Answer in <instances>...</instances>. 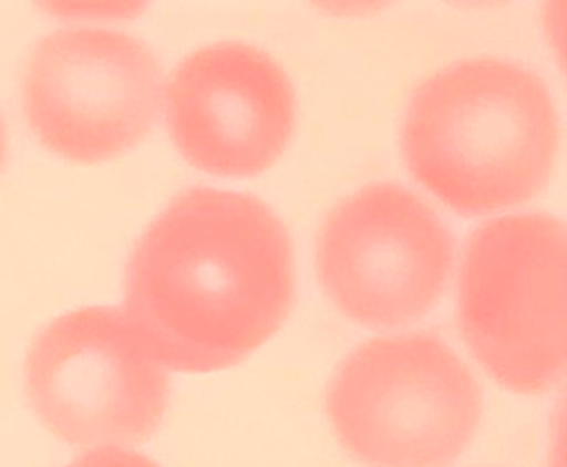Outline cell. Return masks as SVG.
<instances>
[{
	"instance_id": "6da1fadb",
	"label": "cell",
	"mask_w": 567,
	"mask_h": 467,
	"mask_svg": "<svg viewBox=\"0 0 567 467\" xmlns=\"http://www.w3.org/2000/svg\"><path fill=\"white\" fill-rule=\"evenodd\" d=\"M293 247L254 195L194 187L144 231L125 271V316L148 353L182 373L225 370L287 321Z\"/></svg>"
},
{
	"instance_id": "7a4b0ae2",
	"label": "cell",
	"mask_w": 567,
	"mask_h": 467,
	"mask_svg": "<svg viewBox=\"0 0 567 467\" xmlns=\"http://www.w3.org/2000/svg\"><path fill=\"white\" fill-rule=\"evenodd\" d=\"M557 141L543 79L501 59H470L427 79L403 125L411 174L464 215L536 197L549 180Z\"/></svg>"
},
{
	"instance_id": "3957f363",
	"label": "cell",
	"mask_w": 567,
	"mask_h": 467,
	"mask_svg": "<svg viewBox=\"0 0 567 467\" xmlns=\"http://www.w3.org/2000/svg\"><path fill=\"white\" fill-rule=\"evenodd\" d=\"M331 426L368 467H446L476 434L483 393L431 333L374 338L348 354L327 394Z\"/></svg>"
},
{
	"instance_id": "277c9868",
	"label": "cell",
	"mask_w": 567,
	"mask_h": 467,
	"mask_svg": "<svg viewBox=\"0 0 567 467\" xmlns=\"http://www.w3.org/2000/svg\"><path fill=\"white\" fill-rule=\"evenodd\" d=\"M566 227L546 214L506 215L467 241L457 320L471 353L506 390L544 394L566 374Z\"/></svg>"
},
{
	"instance_id": "5b68a950",
	"label": "cell",
	"mask_w": 567,
	"mask_h": 467,
	"mask_svg": "<svg viewBox=\"0 0 567 467\" xmlns=\"http://www.w3.org/2000/svg\"><path fill=\"white\" fill-rule=\"evenodd\" d=\"M32 407L75 446L147 443L164 419L171 384L117 308L89 307L52 321L25 361Z\"/></svg>"
},
{
	"instance_id": "8992f818",
	"label": "cell",
	"mask_w": 567,
	"mask_h": 467,
	"mask_svg": "<svg viewBox=\"0 0 567 467\" xmlns=\"http://www.w3.org/2000/svg\"><path fill=\"white\" fill-rule=\"evenodd\" d=\"M154 52L114 29L78 25L38 42L22 79L25 114L39 141L82 164L141 144L161 108Z\"/></svg>"
},
{
	"instance_id": "52a82bcc",
	"label": "cell",
	"mask_w": 567,
	"mask_h": 467,
	"mask_svg": "<svg viewBox=\"0 0 567 467\" xmlns=\"http://www.w3.org/2000/svg\"><path fill=\"white\" fill-rule=\"evenodd\" d=\"M454 240L413 191L374 184L344 198L321 225L317 271L350 320L396 326L436 304L453 268Z\"/></svg>"
},
{
	"instance_id": "ba28073f",
	"label": "cell",
	"mask_w": 567,
	"mask_h": 467,
	"mask_svg": "<svg viewBox=\"0 0 567 467\" xmlns=\"http://www.w3.org/2000/svg\"><path fill=\"white\" fill-rule=\"evenodd\" d=\"M167 122L175 145L194 167L251 177L287 148L295 127L293 85L254 45H205L168 79Z\"/></svg>"
},
{
	"instance_id": "9c48e42d",
	"label": "cell",
	"mask_w": 567,
	"mask_h": 467,
	"mask_svg": "<svg viewBox=\"0 0 567 467\" xmlns=\"http://www.w3.org/2000/svg\"><path fill=\"white\" fill-rule=\"evenodd\" d=\"M69 467H158L154 460L131 450H94L78 457Z\"/></svg>"
},
{
	"instance_id": "30bf717a",
	"label": "cell",
	"mask_w": 567,
	"mask_h": 467,
	"mask_svg": "<svg viewBox=\"0 0 567 467\" xmlns=\"http://www.w3.org/2000/svg\"><path fill=\"white\" fill-rule=\"evenodd\" d=\"M6 157V128L2 117H0V168L4 165Z\"/></svg>"
}]
</instances>
